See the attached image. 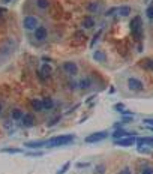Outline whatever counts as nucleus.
Instances as JSON below:
<instances>
[{
    "instance_id": "f257e3e1",
    "label": "nucleus",
    "mask_w": 153,
    "mask_h": 174,
    "mask_svg": "<svg viewBox=\"0 0 153 174\" xmlns=\"http://www.w3.org/2000/svg\"><path fill=\"white\" fill-rule=\"evenodd\" d=\"M75 137L74 135H60V137H54L47 141V146L48 147H60V146H66V144H71L74 143Z\"/></svg>"
},
{
    "instance_id": "f03ea898",
    "label": "nucleus",
    "mask_w": 153,
    "mask_h": 174,
    "mask_svg": "<svg viewBox=\"0 0 153 174\" xmlns=\"http://www.w3.org/2000/svg\"><path fill=\"white\" fill-rule=\"evenodd\" d=\"M131 30H132V35L137 41H141L143 38V23H141V18L135 17L131 23Z\"/></svg>"
},
{
    "instance_id": "7ed1b4c3",
    "label": "nucleus",
    "mask_w": 153,
    "mask_h": 174,
    "mask_svg": "<svg viewBox=\"0 0 153 174\" xmlns=\"http://www.w3.org/2000/svg\"><path fill=\"white\" fill-rule=\"evenodd\" d=\"M128 89L131 92H141V90H144V83L137 77H131V78H128Z\"/></svg>"
},
{
    "instance_id": "20e7f679",
    "label": "nucleus",
    "mask_w": 153,
    "mask_h": 174,
    "mask_svg": "<svg viewBox=\"0 0 153 174\" xmlns=\"http://www.w3.org/2000/svg\"><path fill=\"white\" fill-rule=\"evenodd\" d=\"M108 137V132H105V131H101V132H95V134H92V135H89V137H86V143H98V141H102V140H105Z\"/></svg>"
},
{
    "instance_id": "39448f33",
    "label": "nucleus",
    "mask_w": 153,
    "mask_h": 174,
    "mask_svg": "<svg viewBox=\"0 0 153 174\" xmlns=\"http://www.w3.org/2000/svg\"><path fill=\"white\" fill-rule=\"evenodd\" d=\"M23 24H24V27H26L27 30H35V29L38 27V20H36V17H33V15H26Z\"/></svg>"
},
{
    "instance_id": "423d86ee",
    "label": "nucleus",
    "mask_w": 153,
    "mask_h": 174,
    "mask_svg": "<svg viewBox=\"0 0 153 174\" xmlns=\"http://www.w3.org/2000/svg\"><path fill=\"white\" fill-rule=\"evenodd\" d=\"M63 71H65L68 75L75 77V75L78 74V66H77V63H74V62H66V63H63Z\"/></svg>"
},
{
    "instance_id": "0eeeda50",
    "label": "nucleus",
    "mask_w": 153,
    "mask_h": 174,
    "mask_svg": "<svg viewBox=\"0 0 153 174\" xmlns=\"http://www.w3.org/2000/svg\"><path fill=\"white\" fill-rule=\"evenodd\" d=\"M47 36H48V32H47V29H45L44 26H38V27L35 29V38H36L38 41H45Z\"/></svg>"
},
{
    "instance_id": "6e6552de",
    "label": "nucleus",
    "mask_w": 153,
    "mask_h": 174,
    "mask_svg": "<svg viewBox=\"0 0 153 174\" xmlns=\"http://www.w3.org/2000/svg\"><path fill=\"white\" fill-rule=\"evenodd\" d=\"M51 71H53L51 65L44 63V65H42V68H41V71H39V77H41V80H47V78H50Z\"/></svg>"
},
{
    "instance_id": "1a4fd4ad",
    "label": "nucleus",
    "mask_w": 153,
    "mask_h": 174,
    "mask_svg": "<svg viewBox=\"0 0 153 174\" xmlns=\"http://www.w3.org/2000/svg\"><path fill=\"white\" fill-rule=\"evenodd\" d=\"M135 143V138L129 137V138H120L116 140V146H122V147H129V146H134Z\"/></svg>"
},
{
    "instance_id": "9d476101",
    "label": "nucleus",
    "mask_w": 153,
    "mask_h": 174,
    "mask_svg": "<svg viewBox=\"0 0 153 174\" xmlns=\"http://www.w3.org/2000/svg\"><path fill=\"white\" fill-rule=\"evenodd\" d=\"M21 120H23V125H24V126H32L35 123V117H33V114H24Z\"/></svg>"
},
{
    "instance_id": "9b49d317",
    "label": "nucleus",
    "mask_w": 153,
    "mask_h": 174,
    "mask_svg": "<svg viewBox=\"0 0 153 174\" xmlns=\"http://www.w3.org/2000/svg\"><path fill=\"white\" fill-rule=\"evenodd\" d=\"M93 59H95V60H98V62H101V63H105V62H107V56H105V54H104V51H101V50L95 51V54H93Z\"/></svg>"
},
{
    "instance_id": "f8f14e48",
    "label": "nucleus",
    "mask_w": 153,
    "mask_h": 174,
    "mask_svg": "<svg viewBox=\"0 0 153 174\" xmlns=\"http://www.w3.org/2000/svg\"><path fill=\"white\" fill-rule=\"evenodd\" d=\"M126 135H135V134H129V132H126L125 129H117L114 134H113V137L116 140H120V138H125Z\"/></svg>"
},
{
    "instance_id": "ddd939ff",
    "label": "nucleus",
    "mask_w": 153,
    "mask_h": 174,
    "mask_svg": "<svg viewBox=\"0 0 153 174\" xmlns=\"http://www.w3.org/2000/svg\"><path fill=\"white\" fill-rule=\"evenodd\" d=\"M32 108L35 111H42L44 105H42V99H32Z\"/></svg>"
},
{
    "instance_id": "4468645a",
    "label": "nucleus",
    "mask_w": 153,
    "mask_h": 174,
    "mask_svg": "<svg viewBox=\"0 0 153 174\" xmlns=\"http://www.w3.org/2000/svg\"><path fill=\"white\" fill-rule=\"evenodd\" d=\"M42 146H47V141H30V143H26V147H32V149H38V147H42Z\"/></svg>"
},
{
    "instance_id": "2eb2a0df",
    "label": "nucleus",
    "mask_w": 153,
    "mask_h": 174,
    "mask_svg": "<svg viewBox=\"0 0 153 174\" xmlns=\"http://www.w3.org/2000/svg\"><path fill=\"white\" fill-rule=\"evenodd\" d=\"M83 27L86 29H92V27H95V20L92 17H86L83 20Z\"/></svg>"
},
{
    "instance_id": "dca6fc26",
    "label": "nucleus",
    "mask_w": 153,
    "mask_h": 174,
    "mask_svg": "<svg viewBox=\"0 0 153 174\" xmlns=\"http://www.w3.org/2000/svg\"><path fill=\"white\" fill-rule=\"evenodd\" d=\"M36 6H38L39 9L45 11V9L50 8V0H36Z\"/></svg>"
},
{
    "instance_id": "f3484780",
    "label": "nucleus",
    "mask_w": 153,
    "mask_h": 174,
    "mask_svg": "<svg viewBox=\"0 0 153 174\" xmlns=\"http://www.w3.org/2000/svg\"><path fill=\"white\" fill-rule=\"evenodd\" d=\"M23 116H24V113H23L21 110H18V108L12 110V113H11V117H12L14 120H21V119H23Z\"/></svg>"
},
{
    "instance_id": "a211bd4d",
    "label": "nucleus",
    "mask_w": 153,
    "mask_h": 174,
    "mask_svg": "<svg viewBox=\"0 0 153 174\" xmlns=\"http://www.w3.org/2000/svg\"><path fill=\"white\" fill-rule=\"evenodd\" d=\"M42 105H44V110H51L54 107V101L51 98H45L42 99Z\"/></svg>"
},
{
    "instance_id": "6ab92c4d",
    "label": "nucleus",
    "mask_w": 153,
    "mask_h": 174,
    "mask_svg": "<svg viewBox=\"0 0 153 174\" xmlns=\"http://www.w3.org/2000/svg\"><path fill=\"white\" fill-rule=\"evenodd\" d=\"M119 15H122V17L131 15V8L129 6H122V8H119Z\"/></svg>"
},
{
    "instance_id": "aec40b11",
    "label": "nucleus",
    "mask_w": 153,
    "mask_h": 174,
    "mask_svg": "<svg viewBox=\"0 0 153 174\" xmlns=\"http://www.w3.org/2000/svg\"><path fill=\"white\" fill-rule=\"evenodd\" d=\"M105 171H107V165H105V164H99V165L95 168L93 174H105Z\"/></svg>"
},
{
    "instance_id": "412c9836",
    "label": "nucleus",
    "mask_w": 153,
    "mask_h": 174,
    "mask_svg": "<svg viewBox=\"0 0 153 174\" xmlns=\"http://www.w3.org/2000/svg\"><path fill=\"white\" fill-rule=\"evenodd\" d=\"M143 63H144V68H146V69L153 71V60H152V59H146Z\"/></svg>"
},
{
    "instance_id": "4be33fe9",
    "label": "nucleus",
    "mask_w": 153,
    "mask_h": 174,
    "mask_svg": "<svg viewBox=\"0 0 153 174\" xmlns=\"http://www.w3.org/2000/svg\"><path fill=\"white\" fill-rule=\"evenodd\" d=\"M80 87H81L83 90H86V89H89V87H90V80H89V78H86V80H83V81L80 83Z\"/></svg>"
},
{
    "instance_id": "5701e85b",
    "label": "nucleus",
    "mask_w": 153,
    "mask_h": 174,
    "mask_svg": "<svg viewBox=\"0 0 153 174\" xmlns=\"http://www.w3.org/2000/svg\"><path fill=\"white\" fill-rule=\"evenodd\" d=\"M98 8H99V6H98V3H95V2H93V3H90V5H87V9H89L90 12L98 11Z\"/></svg>"
},
{
    "instance_id": "b1692460",
    "label": "nucleus",
    "mask_w": 153,
    "mask_h": 174,
    "mask_svg": "<svg viewBox=\"0 0 153 174\" xmlns=\"http://www.w3.org/2000/svg\"><path fill=\"white\" fill-rule=\"evenodd\" d=\"M69 167H71V162H66V164H65V165L60 168V171H59L57 174H65V173H66V171L69 170Z\"/></svg>"
},
{
    "instance_id": "393cba45",
    "label": "nucleus",
    "mask_w": 153,
    "mask_h": 174,
    "mask_svg": "<svg viewBox=\"0 0 153 174\" xmlns=\"http://www.w3.org/2000/svg\"><path fill=\"white\" fill-rule=\"evenodd\" d=\"M146 15L150 18V20H153V5H150V6L147 8V11H146Z\"/></svg>"
},
{
    "instance_id": "a878e982",
    "label": "nucleus",
    "mask_w": 153,
    "mask_h": 174,
    "mask_svg": "<svg viewBox=\"0 0 153 174\" xmlns=\"http://www.w3.org/2000/svg\"><path fill=\"white\" fill-rule=\"evenodd\" d=\"M141 174H153V167H144Z\"/></svg>"
},
{
    "instance_id": "bb28decb",
    "label": "nucleus",
    "mask_w": 153,
    "mask_h": 174,
    "mask_svg": "<svg viewBox=\"0 0 153 174\" xmlns=\"http://www.w3.org/2000/svg\"><path fill=\"white\" fill-rule=\"evenodd\" d=\"M5 153H21L20 149H3Z\"/></svg>"
},
{
    "instance_id": "cd10ccee",
    "label": "nucleus",
    "mask_w": 153,
    "mask_h": 174,
    "mask_svg": "<svg viewBox=\"0 0 153 174\" xmlns=\"http://www.w3.org/2000/svg\"><path fill=\"white\" fill-rule=\"evenodd\" d=\"M74 36H75L78 41H83V39H86V35L83 33V32H75V35H74Z\"/></svg>"
},
{
    "instance_id": "c85d7f7f",
    "label": "nucleus",
    "mask_w": 153,
    "mask_h": 174,
    "mask_svg": "<svg viewBox=\"0 0 153 174\" xmlns=\"http://www.w3.org/2000/svg\"><path fill=\"white\" fill-rule=\"evenodd\" d=\"M59 120H60V116H57V117H54L53 120H50V122H48V126H54V125H56V123L59 122Z\"/></svg>"
},
{
    "instance_id": "c756f323",
    "label": "nucleus",
    "mask_w": 153,
    "mask_h": 174,
    "mask_svg": "<svg viewBox=\"0 0 153 174\" xmlns=\"http://www.w3.org/2000/svg\"><path fill=\"white\" fill-rule=\"evenodd\" d=\"M120 174H132V171H131V168H129V167H125V168L120 171Z\"/></svg>"
},
{
    "instance_id": "7c9ffc66",
    "label": "nucleus",
    "mask_w": 153,
    "mask_h": 174,
    "mask_svg": "<svg viewBox=\"0 0 153 174\" xmlns=\"http://www.w3.org/2000/svg\"><path fill=\"white\" fill-rule=\"evenodd\" d=\"M114 108H116V110H119V113H120V111H123V110H125V105H123V104H117Z\"/></svg>"
},
{
    "instance_id": "2f4dec72",
    "label": "nucleus",
    "mask_w": 153,
    "mask_h": 174,
    "mask_svg": "<svg viewBox=\"0 0 153 174\" xmlns=\"http://www.w3.org/2000/svg\"><path fill=\"white\" fill-rule=\"evenodd\" d=\"M99 36H101V32H99V33H96V35H95V38H93V41H92V45H95V42H96V41H98V39H99Z\"/></svg>"
},
{
    "instance_id": "473e14b6",
    "label": "nucleus",
    "mask_w": 153,
    "mask_h": 174,
    "mask_svg": "<svg viewBox=\"0 0 153 174\" xmlns=\"http://www.w3.org/2000/svg\"><path fill=\"white\" fill-rule=\"evenodd\" d=\"M114 12H116V9H114V8H113V9H108V11H107V14H105V15H108V17H110V15H113V14H114Z\"/></svg>"
},
{
    "instance_id": "72a5a7b5",
    "label": "nucleus",
    "mask_w": 153,
    "mask_h": 174,
    "mask_svg": "<svg viewBox=\"0 0 153 174\" xmlns=\"http://www.w3.org/2000/svg\"><path fill=\"white\" fill-rule=\"evenodd\" d=\"M143 122H144V123H147V125H153V119H144Z\"/></svg>"
},
{
    "instance_id": "f704fd0d",
    "label": "nucleus",
    "mask_w": 153,
    "mask_h": 174,
    "mask_svg": "<svg viewBox=\"0 0 153 174\" xmlns=\"http://www.w3.org/2000/svg\"><path fill=\"white\" fill-rule=\"evenodd\" d=\"M122 114H128V116H132V113L131 111H126V110H123V111H120Z\"/></svg>"
},
{
    "instance_id": "c9c22d12",
    "label": "nucleus",
    "mask_w": 153,
    "mask_h": 174,
    "mask_svg": "<svg viewBox=\"0 0 153 174\" xmlns=\"http://www.w3.org/2000/svg\"><path fill=\"white\" fill-rule=\"evenodd\" d=\"M87 165H89V164H83V162H81V164H78V167H80V168H83V167H87Z\"/></svg>"
},
{
    "instance_id": "e433bc0d",
    "label": "nucleus",
    "mask_w": 153,
    "mask_h": 174,
    "mask_svg": "<svg viewBox=\"0 0 153 174\" xmlns=\"http://www.w3.org/2000/svg\"><path fill=\"white\" fill-rule=\"evenodd\" d=\"M0 2H2V3H5V5H6V3H9V2H12V0H0Z\"/></svg>"
},
{
    "instance_id": "4c0bfd02",
    "label": "nucleus",
    "mask_w": 153,
    "mask_h": 174,
    "mask_svg": "<svg viewBox=\"0 0 153 174\" xmlns=\"http://www.w3.org/2000/svg\"><path fill=\"white\" fill-rule=\"evenodd\" d=\"M2 111H3V104L0 102V113H2Z\"/></svg>"
},
{
    "instance_id": "58836bf2",
    "label": "nucleus",
    "mask_w": 153,
    "mask_h": 174,
    "mask_svg": "<svg viewBox=\"0 0 153 174\" xmlns=\"http://www.w3.org/2000/svg\"><path fill=\"white\" fill-rule=\"evenodd\" d=\"M3 12H5V9H2V8H0V15H2Z\"/></svg>"
},
{
    "instance_id": "ea45409f",
    "label": "nucleus",
    "mask_w": 153,
    "mask_h": 174,
    "mask_svg": "<svg viewBox=\"0 0 153 174\" xmlns=\"http://www.w3.org/2000/svg\"><path fill=\"white\" fill-rule=\"evenodd\" d=\"M152 140H153V138H152Z\"/></svg>"
}]
</instances>
